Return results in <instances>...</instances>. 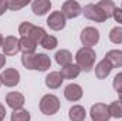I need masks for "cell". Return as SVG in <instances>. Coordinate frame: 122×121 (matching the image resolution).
Returning a JSON list of instances; mask_svg holds the SVG:
<instances>
[{
	"instance_id": "22",
	"label": "cell",
	"mask_w": 122,
	"mask_h": 121,
	"mask_svg": "<svg viewBox=\"0 0 122 121\" xmlns=\"http://www.w3.org/2000/svg\"><path fill=\"white\" fill-rule=\"evenodd\" d=\"M47 36V33H46V30L43 29V27H38V26H34L33 29H31L30 31V37L31 40H34L36 43H41V40Z\"/></svg>"
},
{
	"instance_id": "23",
	"label": "cell",
	"mask_w": 122,
	"mask_h": 121,
	"mask_svg": "<svg viewBox=\"0 0 122 121\" xmlns=\"http://www.w3.org/2000/svg\"><path fill=\"white\" fill-rule=\"evenodd\" d=\"M11 121H30V113L27 110H14L11 113Z\"/></svg>"
},
{
	"instance_id": "5",
	"label": "cell",
	"mask_w": 122,
	"mask_h": 121,
	"mask_svg": "<svg viewBox=\"0 0 122 121\" xmlns=\"http://www.w3.org/2000/svg\"><path fill=\"white\" fill-rule=\"evenodd\" d=\"M82 13H84V16H85L87 19L94 20V22H98V23H102V22L107 20V16H105V14L102 13V10H101L97 4H94V3H90V4L84 6Z\"/></svg>"
},
{
	"instance_id": "9",
	"label": "cell",
	"mask_w": 122,
	"mask_h": 121,
	"mask_svg": "<svg viewBox=\"0 0 122 121\" xmlns=\"http://www.w3.org/2000/svg\"><path fill=\"white\" fill-rule=\"evenodd\" d=\"M65 22L67 19L62 16L61 11H53L48 19H47V26L51 29V30H56V31H60L65 27Z\"/></svg>"
},
{
	"instance_id": "14",
	"label": "cell",
	"mask_w": 122,
	"mask_h": 121,
	"mask_svg": "<svg viewBox=\"0 0 122 121\" xmlns=\"http://www.w3.org/2000/svg\"><path fill=\"white\" fill-rule=\"evenodd\" d=\"M51 67V60L47 54L44 53H38L36 54L34 57V70H38V71H46Z\"/></svg>"
},
{
	"instance_id": "4",
	"label": "cell",
	"mask_w": 122,
	"mask_h": 121,
	"mask_svg": "<svg viewBox=\"0 0 122 121\" xmlns=\"http://www.w3.org/2000/svg\"><path fill=\"white\" fill-rule=\"evenodd\" d=\"M61 13L65 19H75L78 17L81 13H82V7L80 6L78 1H74V0H67L62 3V7H61Z\"/></svg>"
},
{
	"instance_id": "31",
	"label": "cell",
	"mask_w": 122,
	"mask_h": 121,
	"mask_svg": "<svg viewBox=\"0 0 122 121\" xmlns=\"http://www.w3.org/2000/svg\"><path fill=\"white\" fill-rule=\"evenodd\" d=\"M118 23H121L122 24V9L119 7H115V10H114V16H112Z\"/></svg>"
},
{
	"instance_id": "2",
	"label": "cell",
	"mask_w": 122,
	"mask_h": 121,
	"mask_svg": "<svg viewBox=\"0 0 122 121\" xmlns=\"http://www.w3.org/2000/svg\"><path fill=\"white\" fill-rule=\"evenodd\" d=\"M40 110L44 116H54L60 110V100L54 94H46L40 101Z\"/></svg>"
},
{
	"instance_id": "17",
	"label": "cell",
	"mask_w": 122,
	"mask_h": 121,
	"mask_svg": "<svg viewBox=\"0 0 122 121\" xmlns=\"http://www.w3.org/2000/svg\"><path fill=\"white\" fill-rule=\"evenodd\" d=\"M36 49H37V43L31 40L30 37L20 38V51H23V54H34Z\"/></svg>"
},
{
	"instance_id": "16",
	"label": "cell",
	"mask_w": 122,
	"mask_h": 121,
	"mask_svg": "<svg viewBox=\"0 0 122 121\" xmlns=\"http://www.w3.org/2000/svg\"><path fill=\"white\" fill-rule=\"evenodd\" d=\"M60 73H61V76H62V78H67V80H74V78H77V77L80 76L81 70H80V67H78L77 64H70V66L62 67Z\"/></svg>"
},
{
	"instance_id": "11",
	"label": "cell",
	"mask_w": 122,
	"mask_h": 121,
	"mask_svg": "<svg viewBox=\"0 0 122 121\" xmlns=\"http://www.w3.org/2000/svg\"><path fill=\"white\" fill-rule=\"evenodd\" d=\"M64 97L68 100V101H78L81 97H82V88H81V86H78V84H74V83H71V84H68L67 87H65V90H64Z\"/></svg>"
},
{
	"instance_id": "39",
	"label": "cell",
	"mask_w": 122,
	"mask_h": 121,
	"mask_svg": "<svg viewBox=\"0 0 122 121\" xmlns=\"http://www.w3.org/2000/svg\"><path fill=\"white\" fill-rule=\"evenodd\" d=\"M0 121H1V120H0Z\"/></svg>"
},
{
	"instance_id": "38",
	"label": "cell",
	"mask_w": 122,
	"mask_h": 121,
	"mask_svg": "<svg viewBox=\"0 0 122 121\" xmlns=\"http://www.w3.org/2000/svg\"><path fill=\"white\" fill-rule=\"evenodd\" d=\"M121 9H122V7H121Z\"/></svg>"
},
{
	"instance_id": "32",
	"label": "cell",
	"mask_w": 122,
	"mask_h": 121,
	"mask_svg": "<svg viewBox=\"0 0 122 121\" xmlns=\"http://www.w3.org/2000/svg\"><path fill=\"white\" fill-rule=\"evenodd\" d=\"M7 9H9V0H0V16H3Z\"/></svg>"
},
{
	"instance_id": "33",
	"label": "cell",
	"mask_w": 122,
	"mask_h": 121,
	"mask_svg": "<svg viewBox=\"0 0 122 121\" xmlns=\"http://www.w3.org/2000/svg\"><path fill=\"white\" fill-rule=\"evenodd\" d=\"M6 117V108H4V105L0 103V120L3 121V118Z\"/></svg>"
},
{
	"instance_id": "30",
	"label": "cell",
	"mask_w": 122,
	"mask_h": 121,
	"mask_svg": "<svg viewBox=\"0 0 122 121\" xmlns=\"http://www.w3.org/2000/svg\"><path fill=\"white\" fill-rule=\"evenodd\" d=\"M29 1H21V3H17V1H13V0H9V9L11 10H19V9H23L24 6H27Z\"/></svg>"
},
{
	"instance_id": "15",
	"label": "cell",
	"mask_w": 122,
	"mask_h": 121,
	"mask_svg": "<svg viewBox=\"0 0 122 121\" xmlns=\"http://www.w3.org/2000/svg\"><path fill=\"white\" fill-rule=\"evenodd\" d=\"M31 9L34 14L37 16H44L50 9H51V1L50 0H34L31 3Z\"/></svg>"
},
{
	"instance_id": "28",
	"label": "cell",
	"mask_w": 122,
	"mask_h": 121,
	"mask_svg": "<svg viewBox=\"0 0 122 121\" xmlns=\"http://www.w3.org/2000/svg\"><path fill=\"white\" fill-rule=\"evenodd\" d=\"M33 27H34V24H31L30 22L21 23V24L19 26V33H20V36H21V37H29Z\"/></svg>"
},
{
	"instance_id": "24",
	"label": "cell",
	"mask_w": 122,
	"mask_h": 121,
	"mask_svg": "<svg viewBox=\"0 0 122 121\" xmlns=\"http://www.w3.org/2000/svg\"><path fill=\"white\" fill-rule=\"evenodd\" d=\"M41 47H44L46 50H53V49H56L57 47V44H58V41H57V38L54 37V36H50V34H47L43 40H41Z\"/></svg>"
},
{
	"instance_id": "36",
	"label": "cell",
	"mask_w": 122,
	"mask_h": 121,
	"mask_svg": "<svg viewBox=\"0 0 122 121\" xmlns=\"http://www.w3.org/2000/svg\"><path fill=\"white\" fill-rule=\"evenodd\" d=\"M119 100H121V101H122V93H121V94H119Z\"/></svg>"
},
{
	"instance_id": "34",
	"label": "cell",
	"mask_w": 122,
	"mask_h": 121,
	"mask_svg": "<svg viewBox=\"0 0 122 121\" xmlns=\"http://www.w3.org/2000/svg\"><path fill=\"white\" fill-rule=\"evenodd\" d=\"M4 64H6V57H4V54H0V68H3Z\"/></svg>"
},
{
	"instance_id": "25",
	"label": "cell",
	"mask_w": 122,
	"mask_h": 121,
	"mask_svg": "<svg viewBox=\"0 0 122 121\" xmlns=\"http://www.w3.org/2000/svg\"><path fill=\"white\" fill-rule=\"evenodd\" d=\"M109 113H111V117L114 118H122V101H114L111 105H109Z\"/></svg>"
},
{
	"instance_id": "1",
	"label": "cell",
	"mask_w": 122,
	"mask_h": 121,
	"mask_svg": "<svg viewBox=\"0 0 122 121\" xmlns=\"http://www.w3.org/2000/svg\"><path fill=\"white\" fill-rule=\"evenodd\" d=\"M97 59V54H95V50L91 47H82L77 51L75 54V60H77V66L80 67L81 71H91L94 68V63Z\"/></svg>"
},
{
	"instance_id": "10",
	"label": "cell",
	"mask_w": 122,
	"mask_h": 121,
	"mask_svg": "<svg viewBox=\"0 0 122 121\" xmlns=\"http://www.w3.org/2000/svg\"><path fill=\"white\" fill-rule=\"evenodd\" d=\"M6 103H7V105L10 108H13V111L14 110H20L24 105V95L21 93H17V91L9 93L6 95Z\"/></svg>"
},
{
	"instance_id": "7",
	"label": "cell",
	"mask_w": 122,
	"mask_h": 121,
	"mask_svg": "<svg viewBox=\"0 0 122 121\" xmlns=\"http://www.w3.org/2000/svg\"><path fill=\"white\" fill-rule=\"evenodd\" d=\"M3 53L4 56H16L20 51V38L14 36H7L3 41Z\"/></svg>"
},
{
	"instance_id": "35",
	"label": "cell",
	"mask_w": 122,
	"mask_h": 121,
	"mask_svg": "<svg viewBox=\"0 0 122 121\" xmlns=\"http://www.w3.org/2000/svg\"><path fill=\"white\" fill-rule=\"evenodd\" d=\"M3 41H4V38H3V36L0 34V47H3Z\"/></svg>"
},
{
	"instance_id": "27",
	"label": "cell",
	"mask_w": 122,
	"mask_h": 121,
	"mask_svg": "<svg viewBox=\"0 0 122 121\" xmlns=\"http://www.w3.org/2000/svg\"><path fill=\"white\" fill-rule=\"evenodd\" d=\"M34 57H36V54H23L21 64L27 70H34Z\"/></svg>"
},
{
	"instance_id": "19",
	"label": "cell",
	"mask_w": 122,
	"mask_h": 121,
	"mask_svg": "<svg viewBox=\"0 0 122 121\" xmlns=\"http://www.w3.org/2000/svg\"><path fill=\"white\" fill-rule=\"evenodd\" d=\"M105 59L111 63L112 67H122V51L121 50H109L105 54Z\"/></svg>"
},
{
	"instance_id": "12",
	"label": "cell",
	"mask_w": 122,
	"mask_h": 121,
	"mask_svg": "<svg viewBox=\"0 0 122 121\" xmlns=\"http://www.w3.org/2000/svg\"><path fill=\"white\" fill-rule=\"evenodd\" d=\"M111 71H112V66H111V63L107 60V59L101 60L97 64V67H95V76H97L99 80L107 78V77L111 74Z\"/></svg>"
},
{
	"instance_id": "21",
	"label": "cell",
	"mask_w": 122,
	"mask_h": 121,
	"mask_svg": "<svg viewBox=\"0 0 122 121\" xmlns=\"http://www.w3.org/2000/svg\"><path fill=\"white\" fill-rule=\"evenodd\" d=\"M97 6L102 10V13L107 16V19L112 17L114 16V10H115V4L111 1V0H101L97 3Z\"/></svg>"
},
{
	"instance_id": "20",
	"label": "cell",
	"mask_w": 122,
	"mask_h": 121,
	"mask_svg": "<svg viewBox=\"0 0 122 121\" xmlns=\"http://www.w3.org/2000/svg\"><path fill=\"white\" fill-rule=\"evenodd\" d=\"M56 61L61 67L70 66V64H72V54L68 50H60V51L56 53Z\"/></svg>"
},
{
	"instance_id": "26",
	"label": "cell",
	"mask_w": 122,
	"mask_h": 121,
	"mask_svg": "<svg viewBox=\"0 0 122 121\" xmlns=\"http://www.w3.org/2000/svg\"><path fill=\"white\" fill-rule=\"evenodd\" d=\"M109 40L115 44H121L122 43V27H114L109 31Z\"/></svg>"
},
{
	"instance_id": "3",
	"label": "cell",
	"mask_w": 122,
	"mask_h": 121,
	"mask_svg": "<svg viewBox=\"0 0 122 121\" xmlns=\"http://www.w3.org/2000/svg\"><path fill=\"white\" fill-rule=\"evenodd\" d=\"M91 120L92 121H109L111 113H109V105L104 103H97L91 107Z\"/></svg>"
},
{
	"instance_id": "29",
	"label": "cell",
	"mask_w": 122,
	"mask_h": 121,
	"mask_svg": "<svg viewBox=\"0 0 122 121\" xmlns=\"http://www.w3.org/2000/svg\"><path fill=\"white\" fill-rule=\"evenodd\" d=\"M112 86H114V88L117 93H122V73H118L115 77H114V83H112Z\"/></svg>"
},
{
	"instance_id": "6",
	"label": "cell",
	"mask_w": 122,
	"mask_h": 121,
	"mask_svg": "<svg viewBox=\"0 0 122 121\" xmlns=\"http://www.w3.org/2000/svg\"><path fill=\"white\" fill-rule=\"evenodd\" d=\"M81 41L85 47H91L95 46L99 41V31L95 27H85L81 31Z\"/></svg>"
},
{
	"instance_id": "18",
	"label": "cell",
	"mask_w": 122,
	"mask_h": 121,
	"mask_svg": "<svg viewBox=\"0 0 122 121\" xmlns=\"http://www.w3.org/2000/svg\"><path fill=\"white\" fill-rule=\"evenodd\" d=\"M68 117L71 121H84L87 117L85 108L82 105H72L68 111Z\"/></svg>"
},
{
	"instance_id": "8",
	"label": "cell",
	"mask_w": 122,
	"mask_h": 121,
	"mask_svg": "<svg viewBox=\"0 0 122 121\" xmlns=\"http://www.w3.org/2000/svg\"><path fill=\"white\" fill-rule=\"evenodd\" d=\"M1 84L6 87H14L20 81V73L16 68H6L1 74Z\"/></svg>"
},
{
	"instance_id": "13",
	"label": "cell",
	"mask_w": 122,
	"mask_h": 121,
	"mask_svg": "<svg viewBox=\"0 0 122 121\" xmlns=\"http://www.w3.org/2000/svg\"><path fill=\"white\" fill-rule=\"evenodd\" d=\"M64 78L61 76L60 71H51L50 74H47L46 77V86L51 90H56V88H60L61 84H62Z\"/></svg>"
},
{
	"instance_id": "37",
	"label": "cell",
	"mask_w": 122,
	"mask_h": 121,
	"mask_svg": "<svg viewBox=\"0 0 122 121\" xmlns=\"http://www.w3.org/2000/svg\"><path fill=\"white\" fill-rule=\"evenodd\" d=\"M0 84H1V76H0Z\"/></svg>"
}]
</instances>
